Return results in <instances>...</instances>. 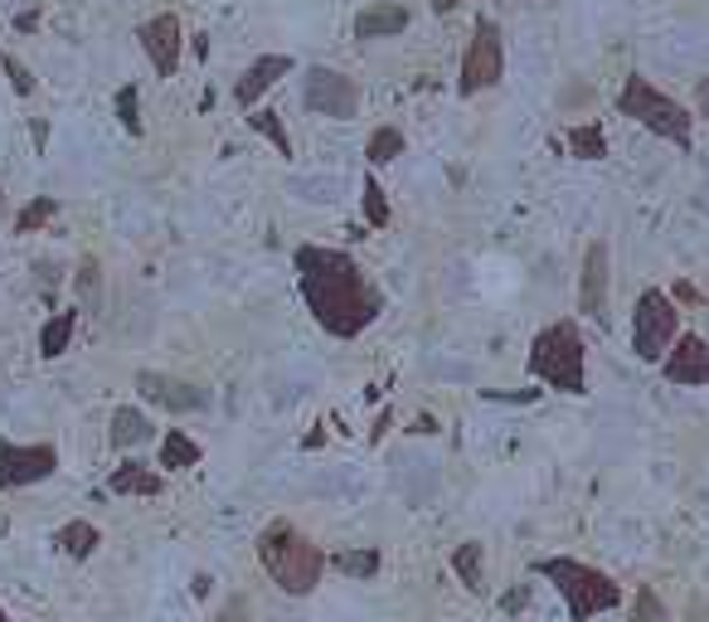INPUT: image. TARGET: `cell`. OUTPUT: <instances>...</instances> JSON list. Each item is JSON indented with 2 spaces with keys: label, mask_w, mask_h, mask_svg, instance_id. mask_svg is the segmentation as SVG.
<instances>
[{
  "label": "cell",
  "mask_w": 709,
  "mask_h": 622,
  "mask_svg": "<svg viewBox=\"0 0 709 622\" xmlns=\"http://www.w3.org/2000/svg\"><path fill=\"white\" fill-rule=\"evenodd\" d=\"M297 283L306 297V312L316 316V326L336 340H355L360 330H370L384 312V293L365 277V268L341 254V248H321V244H302L297 254Z\"/></svg>",
  "instance_id": "6da1fadb"
},
{
  "label": "cell",
  "mask_w": 709,
  "mask_h": 622,
  "mask_svg": "<svg viewBox=\"0 0 709 622\" xmlns=\"http://www.w3.org/2000/svg\"><path fill=\"white\" fill-rule=\"evenodd\" d=\"M258 564L273 574V584L292 593V599H306L316 593L321 574H326V550L316 545L312 535H302L292 521H273L267 531L258 535Z\"/></svg>",
  "instance_id": "7a4b0ae2"
},
{
  "label": "cell",
  "mask_w": 709,
  "mask_h": 622,
  "mask_svg": "<svg viewBox=\"0 0 709 622\" xmlns=\"http://www.w3.org/2000/svg\"><path fill=\"white\" fill-rule=\"evenodd\" d=\"M534 574H544L559 589V599H564L573 622L612 613V608L622 603L618 579L603 574V569H593V564H583V560H569V554H550V560H540V564H534Z\"/></svg>",
  "instance_id": "3957f363"
},
{
  "label": "cell",
  "mask_w": 709,
  "mask_h": 622,
  "mask_svg": "<svg viewBox=\"0 0 709 622\" xmlns=\"http://www.w3.org/2000/svg\"><path fill=\"white\" fill-rule=\"evenodd\" d=\"M618 112L622 117H632L637 127H647L651 137H661V141H676L680 151H690V141H695V117L686 102H676L666 88H657L647 73H627V83L618 92Z\"/></svg>",
  "instance_id": "277c9868"
},
{
  "label": "cell",
  "mask_w": 709,
  "mask_h": 622,
  "mask_svg": "<svg viewBox=\"0 0 709 622\" xmlns=\"http://www.w3.org/2000/svg\"><path fill=\"white\" fill-rule=\"evenodd\" d=\"M530 375L544 379L559 394L588 389V346H583L579 322H554L530 340Z\"/></svg>",
  "instance_id": "5b68a950"
},
{
  "label": "cell",
  "mask_w": 709,
  "mask_h": 622,
  "mask_svg": "<svg viewBox=\"0 0 709 622\" xmlns=\"http://www.w3.org/2000/svg\"><path fill=\"white\" fill-rule=\"evenodd\" d=\"M676 336H680L676 297H666L661 287H647V293L637 297V312H632V351H637V361L661 365L666 351L676 346Z\"/></svg>",
  "instance_id": "8992f818"
},
{
  "label": "cell",
  "mask_w": 709,
  "mask_h": 622,
  "mask_svg": "<svg viewBox=\"0 0 709 622\" xmlns=\"http://www.w3.org/2000/svg\"><path fill=\"white\" fill-rule=\"evenodd\" d=\"M501 78H505V34H501V24L491 16H481L472 24V39H466L457 92H462V98H476V92L496 88Z\"/></svg>",
  "instance_id": "52a82bcc"
},
{
  "label": "cell",
  "mask_w": 709,
  "mask_h": 622,
  "mask_svg": "<svg viewBox=\"0 0 709 622\" xmlns=\"http://www.w3.org/2000/svg\"><path fill=\"white\" fill-rule=\"evenodd\" d=\"M59 472V447L53 443H10L0 433V492H20V486L49 482Z\"/></svg>",
  "instance_id": "ba28073f"
},
{
  "label": "cell",
  "mask_w": 709,
  "mask_h": 622,
  "mask_svg": "<svg viewBox=\"0 0 709 622\" xmlns=\"http://www.w3.org/2000/svg\"><path fill=\"white\" fill-rule=\"evenodd\" d=\"M302 108L312 112V117H355L360 112V83L355 78H345L336 69H306L302 78Z\"/></svg>",
  "instance_id": "9c48e42d"
},
{
  "label": "cell",
  "mask_w": 709,
  "mask_h": 622,
  "mask_svg": "<svg viewBox=\"0 0 709 622\" xmlns=\"http://www.w3.org/2000/svg\"><path fill=\"white\" fill-rule=\"evenodd\" d=\"M137 394L146 404L166 408V414H205L214 404L205 385H190V379H176V375H160V369H141L137 375Z\"/></svg>",
  "instance_id": "30bf717a"
},
{
  "label": "cell",
  "mask_w": 709,
  "mask_h": 622,
  "mask_svg": "<svg viewBox=\"0 0 709 622\" xmlns=\"http://www.w3.org/2000/svg\"><path fill=\"white\" fill-rule=\"evenodd\" d=\"M137 39H141V55L151 59V69L160 73V78H176L180 73V55H185V30H180V20L170 16H151L137 30Z\"/></svg>",
  "instance_id": "8fae6325"
},
{
  "label": "cell",
  "mask_w": 709,
  "mask_h": 622,
  "mask_svg": "<svg viewBox=\"0 0 709 622\" xmlns=\"http://www.w3.org/2000/svg\"><path fill=\"white\" fill-rule=\"evenodd\" d=\"M661 375L680 389H709V340L680 330L676 346L666 351V361H661Z\"/></svg>",
  "instance_id": "7c38bea8"
},
{
  "label": "cell",
  "mask_w": 709,
  "mask_h": 622,
  "mask_svg": "<svg viewBox=\"0 0 709 622\" xmlns=\"http://www.w3.org/2000/svg\"><path fill=\"white\" fill-rule=\"evenodd\" d=\"M608 244L603 238H593L583 254V273H579V312L583 316H598L603 322L608 316Z\"/></svg>",
  "instance_id": "4fadbf2b"
},
{
  "label": "cell",
  "mask_w": 709,
  "mask_h": 622,
  "mask_svg": "<svg viewBox=\"0 0 709 622\" xmlns=\"http://www.w3.org/2000/svg\"><path fill=\"white\" fill-rule=\"evenodd\" d=\"M292 69H297V63H292L287 55H263V59H253L248 69H244V78L234 83V102H238V108H248V112H253V108H258L263 92L283 83V78H287Z\"/></svg>",
  "instance_id": "5bb4252c"
},
{
  "label": "cell",
  "mask_w": 709,
  "mask_h": 622,
  "mask_svg": "<svg viewBox=\"0 0 709 622\" xmlns=\"http://www.w3.org/2000/svg\"><path fill=\"white\" fill-rule=\"evenodd\" d=\"M413 24V16L404 6H394V0H374V6H365L355 16V39H394V34H404Z\"/></svg>",
  "instance_id": "9a60e30c"
},
{
  "label": "cell",
  "mask_w": 709,
  "mask_h": 622,
  "mask_svg": "<svg viewBox=\"0 0 709 622\" xmlns=\"http://www.w3.org/2000/svg\"><path fill=\"white\" fill-rule=\"evenodd\" d=\"M112 496H141V501H151V496H160V472H151L146 462H122V467L112 472Z\"/></svg>",
  "instance_id": "2e32d148"
},
{
  "label": "cell",
  "mask_w": 709,
  "mask_h": 622,
  "mask_svg": "<svg viewBox=\"0 0 709 622\" xmlns=\"http://www.w3.org/2000/svg\"><path fill=\"white\" fill-rule=\"evenodd\" d=\"M146 438H151V418H146L141 408H131V404L112 408V428H107V443H112V447H137V443H146Z\"/></svg>",
  "instance_id": "e0dca14e"
},
{
  "label": "cell",
  "mask_w": 709,
  "mask_h": 622,
  "mask_svg": "<svg viewBox=\"0 0 709 622\" xmlns=\"http://www.w3.org/2000/svg\"><path fill=\"white\" fill-rule=\"evenodd\" d=\"M481 564H486V550H481V540H466V545L452 550V569H457V579L466 584V593H476V599L486 593V569H481Z\"/></svg>",
  "instance_id": "ac0fdd59"
},
{
  "label": "cell",
  "mask_w": 709,
  "mask_h": 622,
  "mask_svg": "<svg viewBox=\"0 0 709 622\" xmlns=\"http://www.w3.org/2000/svg\"><path fill=\"white\" fill-rule=\"evenodd\" d=\"M205 457L199 453V443L190 438L185 428H166V438H160V467L166 472H185V467H195V462Z\"/></svg>",
  "instance_id": "d6986e66"
},
{
  "label": "cell",
  "mask_w": 709,
  "mask_h": 622,
  "mask_svg": "<svg viewBox=\"0 0 709 622\" xmlns=\"http://www.w3.org/2000/svg\"><path fill=\"white\" fill-rule=\"evenodd\" d=\"M73 330H78V312L49 316L45 330H39V355H45V361H59V355L73 346Z\"/></svg>",
  "instance_id": "ffe728a7"
},
{
  "label": "cell",
  "mask_w": 709,
  "mask_h": 622,
  "mask_svg": "<svg viewBox=\"0 0 709 622\" xmlns=\"http://www.w3.org/2000/svg\"><path fill=\"white\" fill-rule=\"evenodd\" d=\"M53 545H59L63 554H73V560H88V554L102 545V531L92 521H69L59 535H53Z\"/></svg>",
  "instance_id": "44dd1931"
},
{
  "label": "cell",
  "mask_w": 709,
  "mask_h": 622,
  "mask_svg": "<svg viewBox=\"0 0 709 622\" xmlns=\"http://www.w3.org/2000/svg\"><path fill=\"white\" fill-rule=\"evenodd\" d=\"M331 564H336L345 579H360V584H365V579H374V574H380L384 554L374 550V545H360V550H341V554H336V560H331Z\"/></svg>",
  "instance_id": "7402d4cb"
},
{
  "label": "cell",
  "mask_w": 709,
  "mask_h": 622,
  "mask_svg": "<svg viewBox=\"0 0 709 622\" xmlns=\"http://www.w3.org/2000/svg\"><path fill=\"white\" fill-rule=\"evenodd\" d=\"M569 151L579 156V161H603L608 156V137H603V127L598 122H579V127H569Z\"/></svg>",
  "instance_id": "603a6c76"
},
{
  "label": "cell",
  "mask_w": 709,
  "mask_h": 622,
  "mask_svg": "<svg viewBox=\"0 0 709 622\" xmlns=\"http://www.w3.org/2000/svg\"><path fill=\"white\" fill-rule=\"evenodd\" d=\"M404 156V131L398 127H380L370 137V147H365V161L370 166H390V161H398Z\"/></svg>",
  "instance_id": "cb8c5ba5"
},
{
  "label": "cell",
  "mask_w": 709,
  "mask_h": 622,
  "mask_svg": "<svg viewBox=\"0 0 709 622\" xmlns=\"http://www.w3.org/2000/svg\"><path fill=\"white\" fill-rule=\"evenodd\" d=\"M248 127L258 131V137H267L277 147V156H292V137H287V127H283V117L277 112H267V108H258V112H248Z\"/></svg>",
  "instance_id": "d4e9b609"
},
{
  "label": "cell",
  "mask_w": 709,
  "mask_h": 622,
  "mask_svg": "<svg viewBox=\"0 0 709 622\" xmlns=\"http://www.w3.org/2000/svg\"><path fill=\"white\" fill-rule=\"evenodd\" d=\"M365 224L370 229H390V200H384V185H380V176H365Z\"/></svg>",
  "instance_id": "484cf974"
},
{
  "label": "cell",
  "mask_w": 709,
  "mask_h": 622,
  "mask_svg": "<svg viewBox=\"0 0 709 622\" xmlns=\"http://www.w3.org/2000/svg\"><path fill=\"white\" fill-rule=\"evenodd\" d=\"M53 215H59V200H49V195H39V200H30V205H24L20 215H16V234H39V229H45V224H49Z\"/></svg>",
  "instance_id": "4316f807"
},
{
  "label": "cell",
  "mask_w": 709,
  "mask_h": 622,
  "mask_svg": "<svg viewBox=\"0 0 709 622\" xmlns=\"http://www.w3.org/2000/svg\"><path fill=\"white\" fill-rule=\"evenodd\" d=\"M632 622H671V613H666V603H661V593L651 589V584H637Z\"/></svg>",
  "instance_id": "83f0119b"
},
{
  "label": "cell",
  "mask_w": 709,
  "mask_h": 622,
  "mask_svg": "<svg viewBox=\"0 0 709 622\" xmlns=\"http://www.w3.org/2000/svg\"><path fill=\"white\" fill-rule=\"evenodd\" d=\"M117 122H122L131 137H141V108H137V83H122L117 88Z\"/></svg>",
  "instance_id": "f1b7e54d"
},
{
  "label": "cell",
  "mask_w": 709,
  "mask_h": 622,
  "mask_svg": "<svg viewBox=\"0 0 709 622\" xmlns=\"http://www.w3.org/2000/svg\"><path fill=\"white\" fill-rule=\"evenodd\" d=\"M292 190H297L302 195V200H316V205H326V200H336V190H341V185L336 180H292Z\"/></svg>",
  "instance_id": "f546056e"
},
{
  "label": "cell",
  "mask_w": 709,
  "mask_h": 622,
  "mask_svg": "<svg viewBox=\"0 0 709 622\" xmlns=\"http://www.w3.org/2000/svg\"><path fill=\"white\" fill-rule=\"evenodd\" d=\"M0 63H6V73H10V88H16L20 98H30V92H35V78H30V69H24V63H20L16 55H0Z\"/></svg>",
  "instance_id": "4dcf8cb0"
},
{
  "label": "cell",
  "mask_w": 709,
  "mask_h": 622,
  "mask_svg": "<svg viewBox=\"0 0 709 622\" xmlns=\"http://www.w3.org/2000/svg\"><path fill=\"white\" fill-rule=\"evenodd\" d=\"M219 622H248V599H229V608L219 613Z\"/></svg>",
  "instance_id": "1f68e13d"
},
{
  "label": "cell",
  "mask_w": 709,
  "mask_h": 622,
  "mask_svg": "<svg viewBox=\"0 0 709 622\" xmlns=\"http://www.w3.org/2000/svg\"><path fill=\"white\" fill-rule=\"evenodd\" d=\"M16 30H20V34L39 30V10H20V16H16Z\"/></svg>",
  "instance_id": "d6a6232c"
},
{
  "label": "cell",
  "mask_w": 709,
  "mask_h": 622,
  "mask_svg": "<svg viewBox=\"0 0 709 622\" xmlns=\"http://www.w3.org/2000/svg\"><path fill=\"white\" fill-rule=\"evenodd\" d=\"M525 599H530V593L515 589V593H505V608H511V613H520V608H525Z\"/></svg>",
  "instance_id": "836d02e7"
},
{
  "label": "cell",
  "mask_w": 709,
  "mask_h": 622,
  "mask_svg": "<svg viewBox=\"0 0 709 622\" xmlns=\"http://www.w3.org/2000/svg\"><path fill=\"white\" fill-rule=\"evenodd\" d=\"M427 6H433V16H452V10H457L462 0H427Z\"/></svg>",
  "instance_id": "e575fe53"
},
{
  "label": "cell",
  "mask_w": 709,
  "mask_h": 622,
  "mask_svg": "<svg viewBox=\"0 0 709 622\" xmlns=\"http://www.w3.org/2000/svg\"><path fill=\"white\" fill-rule=\"evenodd\" d=\"M676 297H680V302H700V293H695L690 283H676Z\"/></svg>",
  "instance_id": "d590c367"
},
{
  "label": "cell",
  "mask_w": 709,
  "mask_h": 622,
  "mask_svg": "<svg viewBox=\"0 0 709 622\" xmlns=\"http://www.w3.org/2000/svg\"><path fill=\"white\" fill-rule=\"evenodd\" d=\"M0 622H10V613H6V608H0Z\"/></svg>",
  "instance_id": "8d00e7d4"
},
{
  "label": "cell",
  "mask_w": 709,
  "mask_h": 622,
  "mask_svg": "<svg viewBox=\"0 0 709 622\" xmlns=\"http://www.w3.org/2000/svg\"><path fill=\"white\" fill-rule=\"evenodd\" d=\"M0 205H6V195H0Z\"/></svg>",
  "instance_id": "74e56055"
}]
</instances>
